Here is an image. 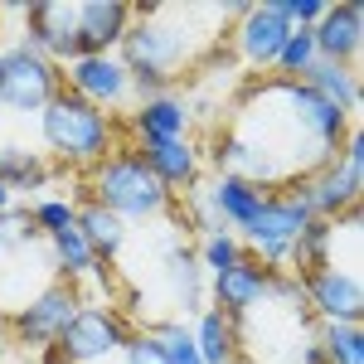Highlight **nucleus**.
Masks as SVG:
<instances>
[{
  "label": "nucleus",
  "mask_w": 364,
  "mask_h": 364,
  "mask_svg": "<svg viewBox=\"0 0 364 364\" xmlns=\"http://www.w3.org/2000/svg\"><path fill=\"white\" fill-rule=\"evenodd\" d=\"M199 15H204V5H161V0L132 5V25L117 44L122 68H146V73H161L166 83H175L185 68L209 63L224 29H195Z\"/></svg>",
  "instance_id": "nucleus-1"
},
{
  "label": "nucleus",
  "mask_w": 364,
  "mask_h": 364,
  "mask_svg": "<svg viewBox=\"0 0 364 364\" xmlns=\"http://www.w3.org/2000/svg\"><path fill=\"white\" fill-rule=\"evenodd\" d=\"M87 199L112 209L122 224H146V219H161L175 214V199L170 190L151 175V166L136 156V146H122L107 161L87 170Z\"/></svg>",
  "instance_id": "nucleus-2"
},
{
  "label": "nucleus",
  "mask_w": 364,
  "mask_h": 364,
  "mask_svg": "<svg viewBox=\"0 0 364 364\" xmlns=\"http://www.w3.org/2000/svg\"><path fill=\"white\" fill-rule=\"evenodd\" d=\"M39 136L54 151L58 166L92 170L97 161H107L117 151V127L107 112H97L92 102H83L78 92L58 87L49 97V107L39 112Z\"/></svg>",
  "instance_id": "nucleus-3"
},
{
  "label": "nucleus",
  "mask_w": 364,
  "mask_h": 364,
  "mask_svg": "<svg viewBox=\"0 0 364 364\" xmlns=\"http://www.w3.org/2000/svg\"><path fill=\"white\" fill-rule=\"evenodd\" d=\"M360 185H364V136H360V127H355L331 166H321L316 175L287 185V190L311 209V219L336 224V219H345V214L360 209Z\"/></svg>",
  "instance_id": "nucleus-4"
},
{
  "label": "nucleus",
  "mask_w": 364,
  "mask_h": 364,
  "mask_svg": "<svg viewBox=\"0 0 364 364\" xmlns=\"http://www.w3.org/2000/svg\"><path fill=\"white\" fill-rule=\"evenodd\" d=\"M63 87V68L49 63L44 54H34L29 44L0 49V107L15 117H39Z\"/></svg>",
  "instance_id": "nucleus-5"
},
{
  "label": "nucleus",
  "mask_w": 364,
  "mask_h": 364,
  "mask_svg": "<svg viewBox=\"0 0 364 364\" xmlns=\"http://www.w3.org/2000/svg\"><path fill=\"white\" fill-rule=\"evenodd\" d=\"M136 326L127 321V311L107 306V301H83L78 316L63 326V336H58V355L68 364H102L122 355V345L132 336Z\"/></svg>",
  "instance_id": "nucleus-6"
},
{
  "label": "nucleus",
  "mask_w": 364,
  "mask_h": 364,
  "mask_svg": "<svg viewBox=\"0 0 364 364\" xmlns=\"http://www.w3.org/2000/svg\"><path fill=\"white\" fill-rule=\"evenodd\" d=\"M78 306H83V291L73 287V282H49L29 306L15 311V340L25 345V350H49V345H58V336H63V326L78 316Z\"/></svg>",
  "instance_id": "nucleus-7"
},
{
  "label": "nucleus",
  "mask_w": 364,
  "mask_h": 364,
  "mask_svg": "<svg viewBox=\"0 0 364 364\" xmlns=\"http://www.w3.org/2000/svg\"><path fill=\"white\" fill-rule=\"evenodd\" d=\"M25 44L34 54H44L49 63L68 68L78 54V5L63 0H34L25 5Z\"/></svg>",
  "instance_id": "nucleus-8"
},
{
  "label": "nucleus",
  "mask_w": 364,
  "mask_h": 364,
  "mask_svg": "<svg viewBox=\"0 0 364 364\" xmlns=\"http://www.w3.org/2000/svg\"><path fill=\"white\" fill-rule=\"evenodd\" d=\"M301 291H306V306L321 316V326H360L364 316L360 272L331 262V267H316L311 277H301Z\"/></svg>",
  "instance_id": "nucleus-9"
},
{
  "label": "nucleus",
  "mask_w": 364,
  "mask_h": 364,
  "mask_svg": "<svg viewBox=\"0 0 364 364\" xmlns=\"http://www.w3.org/2000/svg\"><path fill=\"white\" fill-rule=\"evenodd\" d=\"M63 87L68 92H78L83 102H92L97 112H107L117 102H127V68H122V58L117 54H83L73 58L68 68H63Z\"/></svg>",
  "instance_id": "nucleus-10"
},
{
  "label": "nucleus",
  "mask_w": 364,
  "mask_h": 364,
  "mask_svg": "<svg viewBox=\"0 0 364 364\" xmlns=\"http://www.w3.org/2000/svg\"><path fill=\"white\" fill-rule=\"evenodd\" d=\"M287 34H291V25L277 15V5H272V0H262V5H248V10L238 15L233 49H238V58H243L248 68H272V58L282 54Z\"/></svg>",
  "instance_id": "nucleus-11"
},
{
  "label": "nucleus",
  "mask_w": 364,
  "mask_h": 364,
  "mask_svg": "<svg viewBox=\"0 0 364 364\" xmlns=\"http://www.w3.org/2000/svg\"><path fill=\"white\" fill-rule=\"evenodd\" d=\"M311 44H316V58H331V63H345V68H360L364 5H355V0L331 5V10L311 25Z\"/></svg>",
  "instance_id": "nucleus-12"
},
{
  "label": "nucleus",
  "mask_w": 364,
  "mask_h": 364,
  "mask_svg": "<svg viewBox=\"0 0 364 364\" xmlns=\"http://www.w3.org/2000/svg\"><path fill=\"white\" fill-rule=\"evenodd\" d=\"M267 267L252 257V252H243L228 272H219V277H209V296H214V311H224L228 321H238V316H248L252 306H262L267 301Z\"/></svg>",
  "instance_id": "nucleus-13"
},
{
  "label": "nucleus",
  "mask_w": 364,
  "mask_h": 364,
  "mask_svg": "<svg viewBox=\"0 0 364 364\" xmlns=\"http://www.w3.org/2000/svg\"><path fill=\"white\" fill-rule=\"evenodd\" d=\"M136 156L151 166V175L166 185L170 195H195L199 151L190 146V136H180V141H136Z\"/></svg>",
  "instance_id": "nucleus-14"
},
{
  "label": "nucleus",
  "mask_w": 364,
  "mask_h": 364,
  "mask_svg": "<svg viewBox=\"0 0 364 364\" xmlns=\"http://www.w3.org/2000/svg\"><path fill=\"white\" fill-rule=\"evenodd\" d=\"M132 25L127 0H83L78 5V54H112Z\"/></svg>",
  "instance_id": "nucleus-15"
},
{
  "label": "nucleus",
  "mask_w": 364,
  "mask_h": 364,
  "mask_svg": "<svg viewBox=\"0 0 364 364\" xmlns=\"http://www.w3.org/2000/svg\"><path fill=\"white\" fill-rule=\"evenodd\" d=\"M132 132H136V141H180V136H190V102L175 97V92L151 97V102H136Z\"/></svg>",
  "instance_id": "nucleus-16"
},
{
  "label": "nucleus",
  "mask_w": 364,
  "mask_h": 364,
  "mask_svg": "<svg viewBox=\"0 0 364 364\" xmlns=\"http://www.w3.org/2000/svg\"><path fill=\"white\" fill-rule=\"evenodd\" d=\"M204 204H209V214L219 219V224L233 233H243V228L252 224V214L262 209V190L257 185H248V180H233V175H219L214 185H209V195H204Z\"/></svg>",
  "instance_id": "nucleus-17"
},
{
  "label": "nucleus",
  "mask_w": 364,
  "mask_h": 364,
  "mask_svg": "<svg viewBox=\"0 0 364 364\" xmlns=\"http://www.w3.org/2000/svg\"><path fill=\"white\" fill-rule=\"evenodd\" d=\"M296 83H306L316 97L336 102L350 122L360 117V68H345V63H331V58H316Z\"/></svg>",
  "instance_id": "nucleus-18"
},
{
  "label": "nucleus",
  "mask_w": 364,
  "mask_h": 364,
  "mask_svg": "<svg viewBox=\"0 0 364 364\" xmlns=\"http://www.w3.org/2000/svg\"><path fill=\"white\" fill-rule=\"evenodd\" d=\"M73 228L83 233V243L92 248V257H107V262H112L117 252H122V243H127V224L117 219L112 209L92 204V199L73 204Z\"/></svg>",
  "instance_id": "nucleus-19"
},
{
  "label": "nucleus",
  "mask_w": 364,
  "mask_h": 364,
  "mask_svg": "<svg viewBox=\"0 0 364 364\" xmlns=\"http://www.w3.org/2000/svg\"><path fill=\"white\" fill-rule=\"evenodd\" d=\"M49 180H54V166H49L44 156L25 151L20 141H5V146H0V185H5L10 195H34V190H44Z\"/></svg>",
  "instance_id": "nucleus-20"
},
{
  "label": "nucleus",
  "mask_w": 364,
  "mask_h": 364,
  "mask_svg": "<svg viewBox=\"0 0 364 364\" xmlns=\"http://www.w3.org/2000/svg\"><path fill=\"white\" fill-rule=\"evenodd\" d=\"M238 321H228L224 311L204 306L195 321V350H199V364H233L238 360Z\"/></svg>",
  "instance_id": "nucleus-21"
},
{
  "label": "nucleus",
  "mask_w": 364,
  "mask_h": 364,
  "mask_svg": "<svg viewBox=\"0 0 364 364\" xmlns=\"http://www.w3.org/2000/svg\"><path fill=\"white\" fill-rule=\"evenodd\" d=\"M166 282H170V301L180 311H199L204 306V267H199L195 248L175 243L166 252Z\"/></svg>",
  "instance_id": "nucleus-22"
},
{
  "label": "nucleus",
  "mask_w": 364,
  "mask_h": 364,
  "mask_svg": "<svg viewBox=\"0 0 364 364\" xmlns=\"http://www.w3.org/2000/svg\"><path fill=\"white\" fill-rule=\"evenodd\" d=\"M44 243H49V262H54V277L58 282H73V287H78V282L92 272V262H97L78 228H63V233L44 238Z\"/></svg>",
  "instance_id": "nucleus-23"
},
{
  "label": "nucleus",
  "mask_w": 364,
  "mask_h": 364,
  "mask_svg": "<svg viewBox=\"0 0 364 364\" xmlns=\"http://www.w3.org/2000/svg\"><path fill=\"white\" fill-rule=\"evenodd\" d=\"M321 355L326 364H364V331L360 326H321Z\"/></svg>",
  "instance_id": "nucleus-24"
},
{
  "label": "nucleus",
  "mask_w": 364,
  "mask_h": 364,
  "mask_svg": "<svg viewBox=\"0 0 364 364\" xmlns=\"http://www.w3.org/2000/svg\"><path fill=\"white\" fill-rule=\"evenodd\" d=\"M151 336H156V345H161L166 364H199L195 331H190V326H180V321H156Z\"/></svg>",
  "instance_id": "nucleus-25"
},
{
  "label": "nucleus",
  "mask_w": 364,
  "mask_h": 364,
  "mask_svg": "<svg viewBox=\"0 0 364 364\" xmlns=\"http://www.w3.org/2000/svg\"><path fill=\"white\" fill-rule=\"evenodd\" d=\"M243 252H248V248H243V238H238V233H209V238L195 248V257H199V267H204L209 277H219V272H228Z\"/></svg>",
  "instance_id": "nucleus-26"
},
{
  "label": "nucleus",
  "mask_w": 364,
  "mask_h": 364,
  "mask_svg": "<svg viewBox=\"0 0 364 364\" xmlns=\"http://www.w3.org/2000/svg\"><path fill=\"white\" fill-rule=\"evenodd\" d=\"M29 214H34V228H39L44 238H54V233H63V228H73V204H68V199H39Z\"/></svg>",
  "instance_id": "nucleus-27"
},
{
  "label": "nucleus",
  "mask_w": 364,
  "mask_h": 364,
  "mask_svg": "<svg viewBox=\"0 0 364 364\" xmlns=\"http://www.w3.org/2000/svg\"><path fill=\"white\" fill-rule=\"evenodd\" d=\"M122 364H166V355H161L151 331H132L127 345H122Z\"/></svg>",
  "instance_id": "nucleus-28"
},
{
  "label": "nucleus",
  "mask_w": 364,
  "mask_h": 364,
  "mask_svg": "<svg viewBox=\"0 0 364 364\" xmlns=\"http://www.w3.org/2000/svg\"><path fill=\"white\" fill-rule=\"evenodd\" d=\"M296 364H326V355H321V340H306V345L296 350Z\"/></svg>",
  "instance_id": "nucleus-29"
},
{
  "label": "nucleus",
  "mask_w": 364,
  "mask_h": 364,
  "mask_svg": "<svg viewBox=\"0 0 364 364\" xmlns=\"http://www.w3.org/2000/svg\"><path fill=\"white\" fill-rule=\"evenodd\" d=\"M5 209H15V195H10V190L0 185V214H5Z\"/></svg>",
  "instance_id": "nucleus-30"
},
{
  "label": "nucleus",
  "mask_w": 364,
  "mask_h": 364,
  "mask_svg": "<svg viewBox=\"0 0 364 364\" xmlns=\"http://www.w3.org/2000/svg\"><path fill=\"white\" fill-rule=\"evenodd\" d=\"M233 364H257V360H248V355H238V360H233Z\"/></svg>",
  "instance_id": "nucleus-31"
}]
</instances>
